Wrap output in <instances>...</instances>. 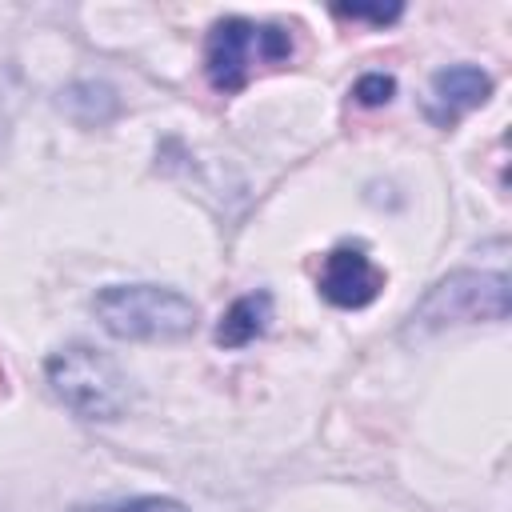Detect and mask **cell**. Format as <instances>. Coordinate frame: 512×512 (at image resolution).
<instances>
[{
  "label": "cell",
  "mask_w": 512,
  "mask_h": 512,
  "mask_svg": "<svg viewBox=\"0 0 512 512\" xmlns=\"http://www.w3.org/2000/svg\"><path fill=\"white\" fill-rule=\"evenodd\" d=\"M92 312L116 340H184L196 328V304L164 284H108Z\"/></svg>",
  "instance_id": "6da1fadb"
},
{
  "label": "cell",
  "mask_w": 512,
  "mask_h": 512,
  "mask_svg": "<svg viewBox=\"0 0 512 512\" xmlns=\"http://www.w3.org/2000/svg\"><path fill=\"white\" fill-rule=\"evenodd\" d=\"M296 52L292 32L280 24H256L244 16H224L212 24L204 44V72L208 84L224 96L240 92L260 68H280Z\"/></svg>",
  "instance_id": "7a4b0ae2"
},
{
  "label": "cell",
  "mask_w": 512,
  "mask_h": 512,
  "mask_svg": "<svg viewBox=\"0 0 512 512\" xmlns=\"http://www.w3.org/2000/svg\"><path fill=\"white\" fill-rule=\"evenodd\" d=\"M48 384L84 420H120L128 408L124 372L116 368L112 356H104L88 344H68L60 352H52Z\"/></svg>",
  "instance_id": "3957f363"
},
{
  "label": "cell",
  "mask_w": 512,
  "mask_h": 512,
  "mask_svg": "<svg viewBox=\"0 0 512 512\" xmlns=\"http://www.w3.org/2000/svg\"><path fill=\"white\" fill-rule=\"evenodd\" d=\"M508 320V276L504 272H452L428 288L412 308L404 336H428L452 324Z\"/></svg>",
  "instance_id": "277c9868"
},
{
  "label": "cell",
  "mask_w": 512,
  "mask_h": 512,
  "mask_svg": "<svg viewBox=\"0 0 512 512\" xmlns=\"http://www.w3.org/2000/svg\"><path fill=\"white\" fill-rule=\"evenodd\" d=\"M384 292V268L360 248V244H340L324 256L320 268V296L332 308H368Z\"/></svg>",
  "instance_id": "5b68a950"
},
{
  "label": "cell",
  "mask_w": 512,
  "mask_h": 512,
  "mask_svg": "<svg viewBox=\"0 0 512 512\" xmlns=\"http://www.w3.org/2000/svg\"><path fill=\"white\" fill-rule=\"evenodd\" d=\"M492 96V76L476 64H452V68H440L432 76V88H428V120L440 124V128H452L464 112L480 108L484 100Z\"/></svg>",
  "instance_id": "8992f818"
},
{
  "label": "cell",
  "mask_w": 512,
  "mask_h": 512,
  "mask_svg": "<svg viewBox=\"0 0 512 512\" xmlns=\"http://www.w3.org/2000/svg\"><path fill=\"white\" fill-rule=\"evenodd\" d=\"M272 324V296L268 292H248L240 300H232V308L220 316L216 324V344L220 348H248L252 340H260Z\"/></svg>",
  "instance_id": "52a82bcc"
},
{
  "label": "cell",
  "mask_w": 512,
  "mask_h": 512,
  "mask_svg": "<svg viewBox=\"0 0 512 512\" xmlns=\"http://www.w3.org/2000/svg\"><path fill=\"white\" fill-rule=\"evenodd\" d=\"M352 96H356L364 108H380V104H388V100L396 96V80H392L388 72H364V76L356 80Z\"/></svg>",
  "instance_id": "ba28073f"
},
{
  "label": "cell",
  "mask_w": 512,
  "mask_h": 512,
  "mask_svg": "<svg viewBox=\"0 0 512 512\" xmlns=\"http://www.w3.org/2000/svg\"><path fill=\"white\" fill-rule=\"evenodd\" d=\"M336 16L344 20H372V24H392L400 16V4H388V8H364V4H340Z\"/></svg>",
  "instance_id": "9c48e42d"
},
{
  "label": "cell",
  "mask_w": 512,
  "mask_h": 512,
  "mask_svg": "<svg viewBox=\"0 0 512 512\" xmlns=\"http://www.w3.org/2000/svg\"><path fill=\"white\" fill-rule=\"evenodd\" d=\"M116 512H188L180 500H168V496H140L132 504H120Z\"/></svg>",
  "instance_id": "30bf717a"
},
{
  "label": "cell",
  "mask_w": 512,
  "mask_h": 512,
  "mask_svg": "<svg viewBox=\"0 0 512 512\" xmlns=\"http://www.w3.org/2000/svg\"><path fill=\"white\" fill-rule=\"evenodd\" d=\"M80 512H116V508H80Z\"/></svg>",
  "instance_id": "8fae6325"
}]
</instances>
